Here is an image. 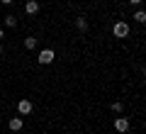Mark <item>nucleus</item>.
I'll use <instances>...</instances> for the list:
<instances>
[{
    "mask_svg": "<svg viewBox=\"0 0 146 134\" xmlns=\"http://www.w3.org/2000/svg\"><path fill=\"white\" fill-rule=\"evenodd\" d=\"M7 124H10V129H12V132H20V129H22V124H25V122H22V117H12L10 122H7Z\"/></svg>",
    "mask_w": 146,
    "mask_h": 134,
    "instance_id": "423d86ee",
    "label": "nucleus"
},
{
    "mask_svg": "<svg viewBox=\"0 0 146 134\" xmlns=\"http://www.w3.org/2000/svg\"><path fill=\"white\" fill-rule=\"evenodd\" d=\"M139 3H141V0H131V5H139Z\"/></svg>",
    "mask_w": 146,
    "mask_h": 134,
    "instance_id": "ddd939ff",
    "label": "nucleus"
},
{
    "mask_svg": "<svg viewBox=\"0 0 146 134\" xmlns=\"http://www.w3.org/2000/svg\"><path fill=\"white\" fill-rule=\"evenodd\" d=\"M54 61V51L51 49H44L42 54H39V63H51Z\"/></svg>",
    "mask_w": 146,
    "mask_h": 134,
    "instance_id": "f03ea898",
    "label": "nucleus"
},
{
    "mask_svg": "<svg viewBox=\"0 0 146 134\" xmlns=\"http://www.w3.org/2000/svg\"><path fill=\"white\" fill-rule=\"evenodd\" d=\"M112 110L115 112H122V103H112Z\"/></svg>",
    "mask_w": 146,
    "mask_h": 134,
    "instance_id": "9b49d317",
    "label": "nucleus"
},
{
    "mask_svg": "<svg viewBox=\"0 0 146 134\" xmlns=\"http://www.w3.org/2000/svg\"><path fill=\"white\" fill-rule=\"evenodd\" d=\"M25 47L27 49H34L36 47V39H34V37H27V39H25Z\"/></svg>",
    "mask_w": 146,
    "mask_h": 134,
    "instance_id": "0eeeda50",
    "label": "nucleus"
},
{
    "mask_svg": "<svg viewBox=\"0 0 146 134\" xmlns=\"http://www.w3.org/2000/svg\"><path fill=\"white\" fill-rule=\"evenodd\" d=\"M112 34L119 37V39H122V37H127V34H129V25H127V22H117V25L112 27Z\"/></svg>",
    "mask_w": 146,
    "mask_h": 134,
    "instance_id": "f257e3e1",
    "label": "nucleus"
},
{
    "mask_svg": "<svg viewBox=\"0 0 146 134\" xmlns=\"http://www.w3.org/2000/svg\"><path fill=\"white\" fill-rule=\"evenodd\" d=\"M0 3H3V5H10V3H12V0H0Z\"/></svg>",
    "mask_w": 146,
    "mask_h": 134,
    "instance_id": "f8f14e48",
    "label": "nucleus"
},
{
    "mask_svg": "<svg viewBox=\"0 0 146 134\" xmlns=\"http://www.w3.org/2000/svg\"><path fill=\"white\" fill-rule=\"evenodd\" d=\"M134 20H136V22H146V12H144V10H139V12L134 15Z\"/></svg>",
    "mask_w": 146,
    "mask_h": 134,
    "instance_id": "9d476101",
    "label": "nucleus"
},
{
    "mask_svg": "<svg viewBox=\"0 0 146 134\" xmlns=\"http://www.w3.org/2000/svg\"><path fill=\"white\" fill-rule=\"evenodd\" d=\"M76 25H78V29H88V22H85V17H78V20H76Z\"/></svg>",
    "mask_w": 146,
    "mask_h": 134,
    "instance_id": "1a4fd4ad",
    "label": "nucleus"
},
{
    "mask_svg": "<svg viewBox=\"0 0 146 134\" xmlns=\"http://www.w3.org/2000/svg\"><path fill=\"white\" fill-rule=\"evenodd\" d=\"M3 37H5V32H3V29H0V39H3Z\"/></svg>",
    "mask_w": 146,
    "mask_h": 134,
    "instance_id": "4468645a",
    "label": "nucleus"
},
{
    "mask_svg": "<svg viewBox=\"0 0 146 134\" xmlns=\"http://www.w3.org/2000/svg\"><path fill=\"white\" fill-rule=\"evenodd\" d=\"M25 10H27V15H36V12H39V3H36V0H27Z\"/></svg>",
    "mask_w": 146,
    "mask_h": 134,
    "instance_id": "20e7f679",
    "label": "nucleus"
},
{
    "mask_svg": "<svg viewBox=\"0 0 146 134\" xmlns=\"http://www.w3.org/2000/svg\"><path fill=\"white\" fill-rule=\"evenodd\" d=\"M115 129L117 132H127V129H129V122H127L124 117H117L115 119Z\"/></svg>",
    "mask_w": 146,
    "mask_h": 134,
    "instance_id": "39448f33",
    "label": "nucleus"
},
{
    "mask_svg": "<svg viewBox=\"0 0 146 134\" xmlns=\"http://www.w3.org/2000/svg\"><path fill=\"white\" fill-rule=\"evenodd\" d=\"M5 25H7V27H17V20H15V15H7V17H5Z\"/></svg>",
    "mask_w": 146,
    "mask_h": 134,
    "instance_id": "6e6552de",
    "label": "nucleus"
},
{
    "mask_svg": "<svg viewBox=\"0 0 146 134\" xmlns=\"http://www.w3.org/2000/svg\"><path fill=\"white\" fill-rule=\"evenodd\" d=\"M17 110H20V115H29L32 112V103L29 100H20V103H17Z\"/></svg>",
    "mask_w": 146,
    "mask_h": 134,
    "instance_id": "7ed1b4c3",
    "label": "nucleus"
},
{
    "mask_svg": "<svg viewBox=\"0 0 146 134\" xmlns=\"http://www.w3.org/2000/svg\"><path fill=\"white\" fill-rule=\"evenodd\" d=\"M0 56H3V47H0Z\"/></svg>",
    "mask_w": 146,
    "mask_h": 134,
    "instance_id": "2eb2a0df",
    "label": "nucleus"
}]
</instances>
